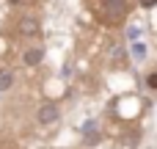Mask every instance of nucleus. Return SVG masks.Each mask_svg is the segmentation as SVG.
Wrapping results in <instances>:
<instances>
[{"mask_svg":"<svg viewBox=\"0 0 157 149\" xmlns=\"http://www.w3.org/2000/svg\"><path fill=\"white\" fill-rule=\"evenodd\" d=\"M14 86V75L8 69H0V91H8Z\"/></svg>","mask_w":157,"mask_h":149,"instance_id":"nucleus-5","label":"nucleus"},{"mask_svg":"<svg viewBox=\"0 0 157 149\" xmlns=\"http://www.w3.org/2000/svg\"><path fill=\"white\" fill-rule=\"evenodd\" d=\"M146 86H149V88H155V91H157V72H152V75L146 77Z\"/></svg>","mask_w":157,"mask_h":149,"instance_id":"nucleus-7","label":"nucleus"},{"mask_svg":"<svg viewBox=\"0 0 157 149\" xmlns=\"http://www.w3.org/2000/svg\"><path fill=\"white\" fill-rule=\"evenodd\" d=\"M144 55H146V44H141V41H135V44H132V58H138V61H141Z\"/></svg>","mask_w":157,"mask_h":149,"instance_id":"nucleus-6","label":"nucleus"},{"mask_svg":"<svg viewBox=\"0 0 157 149\" xmlns=\"http://www.w3.org/2000/svg\"><path fill=\"white\" fill-rule=\"evenodd\" d=\"M155 3H157V0H141V6H144V8H152Z\"/></svg>","mask_w":157,"mask_h":149,"instance_id":"nucleus-9","label":"nucleus"},{"mask_svg":"<svg viewBox=\"0 0 157 149\" xmlns=\"http://www.w3.org/2000/svg\"><path fill=\"white\" fill-rule=\"evenodd\" d=\"M124 11H127V0H102V17H105L108 22L121 19Z\"/></svg>","mask_w":157,"mask_h":149,"instance_id":"nucleus-1","label":"nucleus"},{"mask_svg":"<svg viewBox=\"0 0 157 149\" xmlns=\"http://www.w3.org/2000/svg\"><path fill=\"white\" fill-rule=\"evenodd\" d=\"M36 119H39L41 124H52V122H58V119H61V111H58V105L44 102V105L39 108V113H36Z\"/></svg>","mask_w":157,"mask_h":149,"instance_id":"nucleus-2","label":"nucleus"},{"mask_svg":"<svg viewBox=\"0 0 157 149\" xmlns=\"http://www.w3.org/2000/svg\"><path fill=\"white\" fill-rule=\"evenodd\" d=\"M39 19H33V17H22L19 19V33L22 36H39Z\"/></svg>","mask_w":157,"mask_h":149,"instance_id":"nucleus-3","label":"nucleus"},{"mask_svg":"<svg viewBox=\"0 0 157 149\" xmlns=\"http://www.w3.org/2000/svg\"><path fill=\"white\" fill-rule=\"evenodd\" d=\"M138 33H141V28H138V25H132V28H130V33H127V36H130V39H138Z\"/></svg>","mask_w":157,"mask_h":149,"instance_id":"nucleus-8","label":"nucleus"},{"mask_svg":"<svg viewBox=\"0 0 157 149\" xmlns=\"http://www.w3.org/2000/svg\"><path fill=\"white\" fill-rule=\"evenodd\" d=\"M41 58H44V53H41V50H28V53L22 55L25 66H36V64H41Z\"/></svg>","mask_w":157,"mask_h":149,"instance_id":"nucleus-4","label":"nucleus"},{"mask_svg":"<svg viewBox=\"0 0 157 149\" xmlns=\"http://www.w3.org/2000/svg\"><path fill=\"white\" fill-rule=\"evenodd\" d=\"M8 3H11V6H17V3H22V0H8Z\"/></svg>","mask_w":157,"mask_h":149,"instance_id":"nucleus-10","label":"nucleus"}]
</instances>
